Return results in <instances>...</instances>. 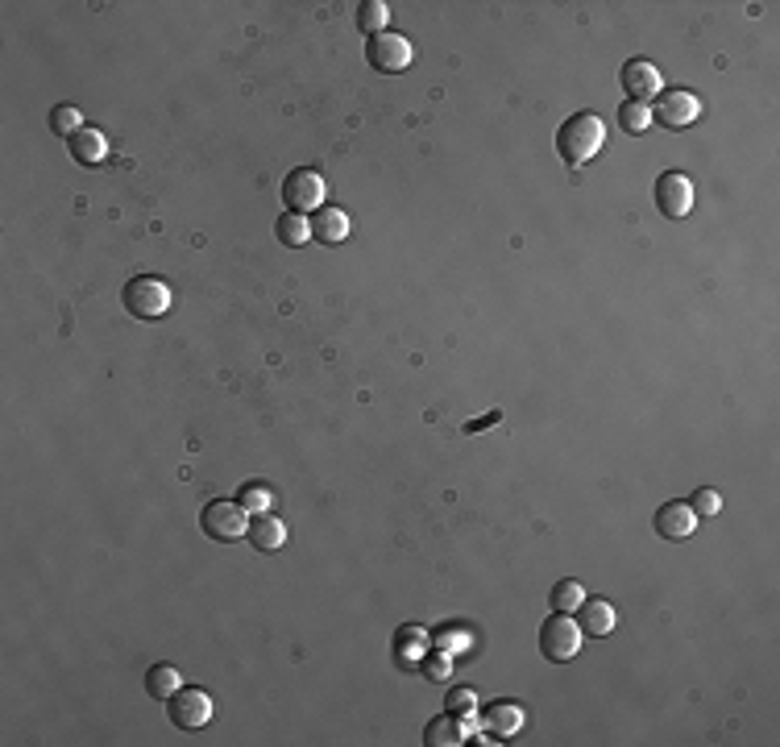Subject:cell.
Instances as JSON below:
<instances>
[{"mask_svg":"<svg viewBox=\"0 0 780 747\" xmlns=\"http://www.w3.org/2000/svg\"><path fill=\"white\" fill-rule=\"evenodd\" d=\"M606 142V125L598 113H573L569 121H561L556 129V150L569 166H585Z\"/></svg>","mask_w":780,"mask_h":747,"instance_id":"cell-1","label":"cell"},{"mask_svg":"<svg viewBox=\"0 0 780 747\" xmlns=\"http://www.w3.org/2000/svg\"><path fill=\"white\" fill-rule=\"evenodd\" d=\"M121 303H125V312L137 316V320H162L166 312H171V287H166L162 279H154V274H137V279L125 283Z\"/></svg>","mask_w":780,"mask_h":747,"instance_id":"cell-2","label":"cell"},{"mask_svg":"<svg viewBox=\"0 0 780 747\" xmlns=\"http://www.w3.org/2000/svg\"><path fill=\"white\" fill-rule=\"evenodd\" d=\"M200 528H204V536H208V540H216V544L245 540V532H249V515H245V507H241V503H229V498H216V503H208V507H204Z\"/></svg>","mask_w":780,"mask_h":747,"instance_id":"cell-3","label":"cell"},{"mask_svg":"<svg viewBox=\"0 0 780 747\" xmlns=\"http://www.w3.org/2000/svg\"><path fill=\"white\" fill-rule=\"evenodd\" d=\"M540 652H544L552 664L573 660V656L581 652V627H577V619H569V615H561V611H552V615L544 619V627H540Z\"/></svg>","mask_w":780,"mask_h":747,"instance_id":"cell-4","label":"cell"},{"mask_svg":"<svg viewBox=\"0 0 780 747\" xmlns=\"http://www.w3.org/2000/svg\"><path fill=\"white\" fill-rule=\"evenodd\" d=\"M324 196H328V183H324L320 171H312V166H303V171H291L287 183H283L287 212H299V216L320 212V208H324Z\"/></svg>","mask_w":780,"mask_h":747,"instance_id":"cell-5","label":"cell"},{"mask_svg":"<svg viewBox=\"0 0 780 747\" xmlns=\"http://www.w3.org/2000/svg\"><path fill=\"white\" fill-rule=\"evenodd\" d=\"M366 59H370V67L378 75H399V71L411 67V42L403 34H390V30L386 34H374L366 42Z\"/></svg>","mask_w":780,"mask_h":747,"instance_id":"cell-6","label":"cell"},{"mask_svg":"<svg viewBox=\"0 0 780 747\" xmlns=\"http://www.w3.org/2000/svg\"><path fill=\"white\" fill-rule=\"evenodd\" d=\"M698 117H702V100L693 96V92H685V88L660 92V100L652 108V121H660L664 129H689Z\"/></svg>","mask_w":780,"mask_h":747,"instance_id":"cell-7","label":"cell"},{"mask_svg":"<svg viewBox=\"0 0 780 747\" xmlns=\"http://www.w3.org/2000/svg\"><path fill=\"white\" fill-rule=\"evenodd\" d=\"M656 208L664 216H673V220L689 216L693 212V179L681 175V171H664L656 179Z\"/></svg>","mask_w":780,"mask_h":747,"instance_id":"cell-8","label":"cell"},{"mask_svg":"<svg viewBox=\"0 0 780 747\" xmlns=\"http://www.w3.org/2000/svg\"><path fill=\"white\" fill-rule=\"evenodd\" d=\"M166 710H171V723L179 731H200V727H208V718H212V698L204 694V689H187L183 685Z\"/></svg>","mask_w":780,"mask_h":747,"instance_id":"cell-9","label":"cell"},{"mask_svg":"<svg viewBox=\"0 0 780 747\" xmlns=\"http://www.w3.org/2000/svg\"><path fill=\"white\" fill-rule=\"evenodd\" d=\"M660 88H664V75H660L656 63H648V59H631V63H623V92H627L631 100L648 104V100L660 96Z\"/></svg>","mask_w":780,"mask_h":747,"instance_id":"cell-10","label":"cell"},{"mask_svg":"<svg viewBox=\"0 0 780 747\" xmlns=\"http://www.w3.org/2000/svg\"><path fill=\"white\" fill-rule=\"evenodd\" d=\"M652 523H656V536L660 540H677V544L698 532V515H693V507L681 503V498H677V503H664Z\"/></svg>","mask_w":780,"mask_h":747,"instance_id":"cell-11","label":"cell"},{"mask_svg":"<svg viewBox=\"0 0 780 747\" xmlns=\"http://www.w3.org/2000/svg\"><path fill=\"white\" fill-rule=\"evenodd\" d=\"M482 727L494 743L515 739L523 731V706L519 702H490V710L482 714Z\"/></svg>","mask_w":780,"mask_h":747,"instance_id":"cell-12","label":"cell"},{"mask_svg":"<svg viewBox=\"0 0 780 747\" xmlns=\"http://www.w3.org/2000/svg\"><path fill=\"white\" fill-rule=\"evenodd\" d=\"M577 627H581V635H590V640H602V635H610L615 631V623H619V615H615V606H610L606 598H590V602H581L577 606Z\"/></svg>","mask_w":780,"mask_h":747,"instance_id":"cell-13","label":"cell"},{"mask_svg":"<svg viewBox=\"0 0 780 747\" xmlns=\"http://www.w3.org/2000/svg\"><path fill=\"white\" fill-rule=\"evenodd\" d=\"M469 718H457L453 710L449 714H436L432 723L424 727V743H432V747H457V743H465L469 739Z\"/></svg>","mask_w":780,"mask_h":747,"instance_id":"cell-14","label":"cell"},{"mask_svg":"<svg viewBox=\"0 0 780 747\" xmlns=\"http://www.w3.org/2000/svg\"><path fill=\"white\" fill-rule=\"evenodd\" d=\"M245 540L254 544V548H262V552H278L287 544V523L278 519V515H254L249 519V532H245Z\"/></svg>","mask_w":780,"mask_h":747,"instance_id":"cell-15","label":"cell"},{"mask_svg":"<svg viewBox=\"0 0 780 747\" xmlns=\"http://www.w3.org/2000/svg\"><path fill=\"white\" fill-rule=\"evenodd\" d=\"M67 150H71V158H75L79 166H96V162L108 158V137H104L100 129H88V125H83L75 137H67Z\"/></svg>","mask_w":780,"mask_h":747,"instance_id":"cell-16","label":"cell"},{"mask_svg":"<svg viewBox=\"0 0 780 747\" xmlns=\"http://www.w3.org/2000/svg\"><path fill=\"white\" fill-rule=\"evenodd\" d=\"M312 237L324 241V245H341L349 237V216L341 208H328L324 204L320 212H312Z\"/></svg>","mask_w":780,"mask_h":747,"instance_id":"cell-17","label":"cell"},{"mask_svg":"<svg viewBox=\"0 0 780 747\" xmlns=\"http://www.w3.org/2000/svg\"><path fill=\"white\" fill-rule=\"evenodd\" d=\"M179 689H183V673L175 669V664H154V669L146 673V694L154 702H171Z\"/></svg>","mask_w":780,"mask_h":747,"instance_id":"cell-18","label":"cell"},{"mask_svg":"<svg viewBox=\"0 0 780 747\" xmlns=\"http://www.w3.org/2000/svg\"><path fill=\"white\" fill-rule=\"evenodd\" d=\"M274 229H278V241L283 245H308L312 241V220L299 216V212H283Z\"/></svg>","mask_w":780,"mask_h":747,"instance_id":"cell-19","label":"cell"},{"mask_svg":"<svg viewBox=\"0 0 780 747\" xmlns=\"http://www.w3.org/2000/svg\"><path fill=\"white\" fill-rule=\"evenodd\" d=\"M585 602V590H581V581L565 577V581H556L552 586V611H561V615H573L577 606Z\"/></svg>","mask_w":780,"mask_h":747,"instance_id":"cell-20","label":"cell"},{"mask_svg":"<svg viewBox=\"0 0 780 747\" xmlns=\"http://www.w3.org/2000/svg\"><path fill=\"white\" fill-rule=\"evenodd\" d=\"M237 503L245 507V515H266V511L274 507V498H270V490H266V486L245 482V486H241V494H237Z\"/></svg>","mask_w":780,"mask_h":747,"instance_id":"cell-21","label":"cell"},{"mask_svg":"<svg viewBox=\"0 0 780 747\" xmlns=\"http://www.w3.org/2000/svg\"><path fill=\"white\" fill-rule=\"evenodd\" d=\"M50 129L59 133V137H75L83 129V113L75 104H59V108H50Z\"/></svg>","mask_w":780,"mask_h":747,"instance_id":"cell-22","label":"cell"},{"mask_svg":"<svg viewBox=\"0 0 780 747\" xmlns=\"http://www.w3.org/2000/svg\"><path fill=\"white\" fill-rule=\"evenodd\" d=\"M386 21H390V9L382 5V0H366V5L357 9V25L366 34H386Z\"/></svg>","mask_w":780,"mask_h":747,"instance_id":"cell-23","label":"cell"},{"mask_svg":"<svg viewBox=\"0 0 780 747\" xmlns=\"http://www.w3.org/2000/svg\"><path fill=\"white\" fill-rule=\"evenodd\" d=\"M619 125H623L627 133H644V129L652 125V108L639 104V100H623V108H619Z\"/></svg>","mask_w":780,"mask_h":747,"instance_id":"cell-24","label":"cell"},{"mask_svg":"<svg viewBox=\"0 0 780 747\" xmlns=\"http://www.w3.org/2000/svg\"><path fill=\"white\" fill-rule=\"evenodd\" d=\"M420 673H424L428 681H449V677H453V660H449V652L420 656Z\"/></svg>","mask_w":780,"mask_h":747,"instance_id":"cell-25","label":"cell"},{"mask_svg":"<svg viewBox=\"0 0 780 747\" xmlns=\"http://www.w3.org/2000/svg\"><path fill=\"white\" fill-rule=\"evenodd\" d=\"M444 706H449L457 718H469V723H473V710H478V694H473L469 685H461V689H453L449 702H444Z\"/></svg>","mask_w":780,"mask_h":747,"instance_id":"cell-26","label":"cell"},{"mask_svg":"<svg viewBox=\"0 0 780 747\" xmlns=\"http://www.w3.org/2000/svg\"><path fill=\"white\" fill-rule=\"evenodd\" d=\"M436 648L449 652V656H453V652H465V648H469V631H461V627H444V631L436 635Z\"/></svg>","mask_w":780,"mask_h":747,"instance_id":"cell-27","label":"cell"},{"mask_svg":"<svg viewBox=\"0 0 780 747\" xmlns=\"http://www.w3.org/2000/svg\"><path fill=\"white\" fill-rule=\"evenodd\" d=\"M689 507H693V515H718L722 511V498H718V490H698V494H693L689 498Z\"/></svg>","mask_w":780,"mask_h":747,"instance_id":"cell-28","label":"cell"},{"mask_svg":"<svg viewBox=\"0 0 780 747\" xmlns=\"http://www.w3.org/2000/svg\"><path fill=\"white\" fill-rule=\"evenodd\" d=\"M399 640H403V648H420V652H428V640H432V635L420 631V627H403Z\"/></svg>","mask_w":780,"mask_h":747,"instance_id":"cell-29","label":"cell"}]
</instances>
